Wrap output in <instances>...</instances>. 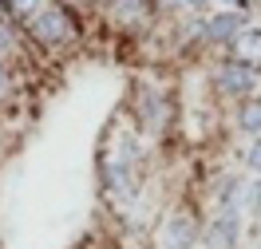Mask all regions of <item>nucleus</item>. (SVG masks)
Instances as JSON below:
<instances>
[{
  "mask_svg": "<svg viewBox=\"0 0 261 249\" xmlns=\"http://www.w3.org/2000/svg\"><path fill=\"white\" fill-rule=\"evenodd\" d=\"M28 36H32L36 44H44V48H64L67 40H75L80 36V24H75V12L67 8V4H44L40 12H36L28 24Z\"/></svg>",
  "mask_w": 261,
  "mask_h": 249,
  "instance_id": "obj_1",
  "label": "nucleus"
},
{
  "mask_svg": "<svg viewBox=\"0 0 261 249\" xmlns=\"http://www.w3.org/2000/svg\"><path fill=\"white\" fill-rule=\"evenodd\" d=\"M210 79L229 99L261 103V67H245V64H238V60H218V64L210 67Z\"/></svg>",
  "mask_w": 261,
  "mask_h": 249,
  "instance_id": "obj_2",
  "label": "nucleus"
},
{
  "mask_svg": "<svg viewBox=\"0 0 261 249\" xmlns=\"http://www.w3.org/2000/svg\"><path fill=\"white\" fill-rule=\"evenodd\" d=\"M170 99H166L163 87H139V95H135V131L143 134H166L170 127Z\"/></svg>",
  "mask_w": 261,
  "mask_h": 249,
  "instance_id": "obj_3",
  "label": "nucleus"
},
{
  "mask_svg": "<svg viewBox=\"0 0 261 249\" xmlns=\"http://www.w3.org/2000/svg\"><path fill=\"white\" fill-rule=\"evenodd\" d=\"M163 249H194L202 241V217L190 210H174L163 222Z\"/></svg>",
  "mask_w": 261,
  "mask_h": 249,
  "instance_id": "obj_4",
  "label": "nucleus"
},
{
  "mask_svg": "<svg viewBox=\"0 0 261 249\" xmlns=\"http://www.w3.org/2000/svg\"><path fill=\"white\" fill-rule=\"evenodd\" d=\"M245 24H249V16H245L242 8L214 12V16H206V44H222V48H229V40L242 32Z\"/></svg>",
  "mask_w": 261,
  "mask_h": 249,
  "instance_id": "obj_5",
  "label": "nucleus"
},
{
  "mask_svg": "<svg viewBox=\"0 0 261 249\" xmlns=\"http://www.w3.org/2000/svg\"><path fill=\"white\" fill-rule=\"evenodd\" d=\"M229 60H238L245 67H261V28L245 24L242 32L229 40Z\"/></svg>",
  "mask_w": 261,
  "mask_h": 249,
  "instance_id": "obj_6",
  "label": "nucleus"
},
{
  "mask_svg": "<svg viewBox=\"0 0 261 249\" xmlns=\"http://www.w3.org/2000/svg\"><path fill=\"white\" fill-rule=\"evenodd\" d=\"M107 12H111L115 24H150V12H154V0H107Z\"/></svg>",
  "mask_w": 261,
  "mask_h": 249,
  "instance_id": "obj_7",
  "label": "nucleus"
},
{
  "mask_svg": "<svg viewBox=\"0 0 261 249\" xmlns=\"http://www.w3.org/2000/svg\"><path fill=\"white\" fill-rule=\"evenodd\" d=\"M242 210H245V217L261 222V178L257 174L242 178Z\"/></svg>",
  "mask_w": 261,
  "mask_h": 249,
  "instance_id": "obj_8",
  "label": "nucleus"
},
{
  "mask_svg": "<svg viewBox=\"0 0 261 249\" xmlns=\"http://www.w3.org/2000/svg\"><path fill=\"white\" fill-rule=\"evenodd\" d=\"M238 131H245L249 139H261V103H242L238 107Z\"/></svg>",
  "mask_w": 261,
  "mask_h": 249,
  "instance_id": "obj_9",
  "label": "nucleus"
},
{
  "mask_svg": "<svg viewBox=\"0 0 261 249\" xmlns=\"http://www.w3.org/2000/svg\"><path fill=\"white\" fill-rule=\"evenodd\" d=\"M40 8H44V0H4V12H8V20H24V24H28V20H32Z\"/></svg>",
  "mask_w": 261,
  "mask_h": 249,
  "instance_id": "obj_10",
  "label": "nucleus"
},
{
  "mask_svg": "<svg viewBox=\"0 0 261 249\" xmlns=\"http://www.w3.org/2000/svg\"><path fill=\"white\" fill-rule=\"evenodd\" d=\"M20 40H16V28H12V20H0V64L8 60V56H16Z\"/></svg>",
  "mask_w": 261,
  "mask_h": 249,
  "instance_id": "obj_11",
  "label": "nucleus"
},
{
  "mask_svg": "<svg viewBox=\"0 0 261 249\" xmlns=\"http://www.w3.org/2000/svg\"><path fill=\"white\" fill-rule=\"evenodd\" d=\"M242 158H245V166H249V174L261 178V139H249V147L242 150Z\"/></svg>",
  "mask_w": 261,
  "mask_h": 249,
  "instance_id": "obj_12",
  "label": "nucleus"
},
{
  "mask_svg": "<svg viewBox=\"0 0 261 249\" xmlns=\"http://www.w3.org/2000/svg\"><path fill=\"white\" fill-rule=\"evenodd\" d=\"M154 8H163V12H186V0H154Z\"/></svg>",
  "mask_w": 261,
  "mask_h": 249,
  "instance_id": "obj_13",
  "label": "nucleus"
},
{
  "mask_svg": "<svg viewBox=\"0 0 261 249\" xmlns=\"http://www.w3.org/2000/svg\"><path fill=\"white\" fill-rule=\"evenodd\" d=\"M8 87H12V79H8V71H4V64H0V99L8 95Z\"/></svg>",
  "mask_w": 261,
  "mask_h": 249,
  "instance_id": "obj_14",
  "label": "nucleus"
},
{
  "mask_svg": "<svg viewBox=\"0 0 261 249\" xmlns=\"http://www.w3.org/2000/svg\"><path fill=\"white\" fill-rule=\"evenodd\" d=\"M210 4H218V12H226V8H238L242 0H210Z\"/></svg>",
  "mask_w": 261,
  "mask_h": 249,
  "instance_id": "obj_15",
  "label": "nucleus"
},
{
  "mask_svg": "<svg viewBox=\"0 0 261 249\" xmlns=\"http://www.w3.org/2000/svg\"><path fill=\"white\" fill-rule=\"evenodd\" d=\"M210 0H186V12H198V8H206Z\"/></svg>",
  "mask_w": 261,
  "mask_h": 249,
  "instance_id": "obj_16",
  "label": "nucleus"
},
{
  "mask_svg": "<svg viewBox=\"0 0 261 249\" xmlns=\"http://www.w3.org/2000/svg\"><path fill=\"white\" fill-rule=\"evenodd\" d=\"M194 249H202V245H194Z\"/></svg>",
  "mask_w": 261,
  "mask_h": 249,
  "instance_id": "obj_17",
  "label": "nucleus"
}]
</instances>
